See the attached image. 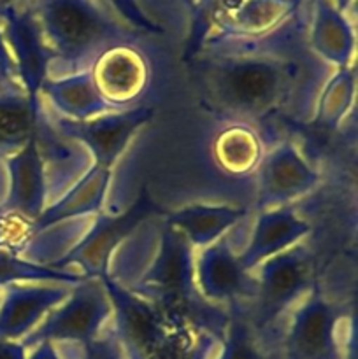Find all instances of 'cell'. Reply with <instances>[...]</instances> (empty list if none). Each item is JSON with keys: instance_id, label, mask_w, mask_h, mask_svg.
Instances as JSON below:
<instances>
[{"instance_id": "6da1fadb", "label": "cell", "mask_w": 358, "mask_h": 359, "mask_svg": "<svg viewBox=\"0 0 358 359\" xmlns=\"http://www.w3.org/2000/svg\"><path fill=\"white\" fill-rule=\"evenodd\" d=\"M309 7L258 37H206L185 55L202 105L218 121L248 123L270 135L281 121L312 123L332 72L307 42Z\"/></svg>"}, {"instance_id": "8fae6325", "label": "cell", "mask_w": 358, "mask_h": 359, "mask_svg": "<svg viewBox=\"0 0 358 359\" xmlns=\"http://www.w3.org/2000/svg\"><path fill=\"white\" fill-rule=\"evenodd\" d=\"M319 174L291 140H277L267 147L256 170L255 209H276L314 191Z\"/></svg>"}, {"instance_id": "4fadbf2b", "label": "cell", "mask_w": 358, "mask_h": 359, "mask_svg": "<svg viewBox=\"0 0 358 359\" xmlns=\"http://www.w3.org/2000/svg\"><path fill=\"white\" fill-rule=\"evenodd\" d=\"M195 283L200 297L213 305L251 304L256 294L255 276L242 269L239 252L232 248L230 231L195 256Z\"/></svg>"}, {"instance_id": "d590c367", "label": "cell", "mask_w": 358, "mask_h": 359, "mask_svg": "<svg viewBox=\"0 0 358 359\" xmlns=\"http://www.w3.org/2000/svg\"><path fill=\"white\" fill-rule=\"evenodd\" d=\"M311 2H312V0H304L305 6H309ZM332 2L336 4V6L339 7L340 11H344V13H350L351 7L354 6V0H332Z\"/></svg>"}, {"instance_id": "9c48e42d", "label": "cell", "mask_w": 358, "mask_h": 359, "mask_svg": "<svg viewBox=\"0 0 358 359\" xmlns=\"http://www.w3.org/2000/svg\"><path fill=\"white\" fill-rule=\"evenodd\" d=\"M98 279L104 284L105 293L111 302L112 318L109 330L114 335L123 358L147 359L168 332L172 323L181 318L167 314L151 305L150 302L130 293L116 280H112L107 273Z\"/></svg>"}, {"instance_id": "7c38bea8", "label": "cell", "mask_w": 358, "mask_h": 359, "mask_svg": "<svg viewBox=\"0 0 358 359\" xmlns=\"http://www.w3.org/2000/svg\"><path fill=\"white\" fill-rule=\"evenodd\" d=\"M4 37L16 65L18 81L30 102L37 104L39 90L49 77L51 53L32 6H7L0 20Z\"/></svg>"}, {"instance_id": "44dd1931", "label": "cell", "mask_w": 358, "mask_h": 359, "mask_svg": "<svg viewBox=\"0 0 358 359\" xmlns=\"http://www.w3.org/2000/svg\"><path fill=\"white\" fill-rule=\"evenodd\" d=\"M216 359H284L283 333L258 330L251 321L248 302H235L227 307Z\"/></svg>"}, {"instance_id": "5bb4252c", "label": "cell", "mask_w": 358, "mask_h": 359, "mask_svg": "<svg viewBox=\"0 0 358 359\" xmlns=\"http://www.w3.org/2000/svg\"><path fill=\"white\" fill-rule=\"evenodd\" d=\"M63 283H14L0 302V340L21 342L70 293Z\"/></svg>"}, {"instance_id": "4dcf8cb0", "label": "cell", "mask_w": 358, "mask_h": 359, "mask_svg": "<svg viewBox=\"0 0 358 359\" xmlns=\"http://www.w3.org/2000/svg\"><path fill=\"white\" fill-rule=\"evenodd\" d=\"M67 353L65 359H125L109 326L100 337L84 346H67Z\"/></svg>"}, {"instance_id": "d4e9b609", "label": "cell", "mask_w": 358, "mask_h": 359, "mask_svg": "<svg viewBox=\"0 0 358 359\" xmlns=\"http://www.w3.org/2000/svg\"><path fill=\"white\" fill-rule=\"evenodd\" d=\"M37 107L39 102H30L20 83L0 88V161L18 153L34 135Z\"/></svg>"}, {"instance_id": "d6986e66", "label": "cell", "mask_w": 358, "mask_h": 359, "mask_svg": "<svg viewBox=\"0 0 358 359\" xmlns=\"http://www.w3.org/2000/svg\"><path fill=\"white\" fill-rule=\"evenodd\" d=\"M269 142L248 123L220 121L211 140V158L218 170L230 179L256 174Z\"/></svg>"}, {"instance_id": "5b68a950", "label": "cell", "mask_w": 358, "mask_h": 359, "mask_svg": "<svg viewBox=\"0 0 358 359\" xmlns=\"http://www.w3.org/2000/svg\"><path fill=\"white\" fill-rule=\"evenodd\" d=\"M112 318V307L98 277H86L70 287V293L53 309L37 328L21 340L32 349L41 342L84 346L105 332Z\"/></svg>"}, {"instance_id": "4316f807", "label": "cell", "mask_w": 358, "mask_h": 359, "mask_svg": "<svg viewBox=\"0 0 358 359\" xmlns=\"http://www.w3.org/2000/svg\"><path fill=\"white\" fill-rule=\"evenodd\" d=\"M354 95H357L354 63L336 69L319 91L312 123H318L326 130L339 128L353 109Z\"/></svg>"}, {"instance_id": "f1b7e54d", "label": "cell", "mask_w": 358, "mask_h": 359, "mask_svg": "<svg viewBox=\"0 0 358 359\" xmlns=\"http://www.w3.org/2000/svg\"><path fill=\"white\" fill-rule=\"evenodd\" d=\"M139 9L164 30V34H188L195 0H135Z\"/></svg>"}, {"instance_id": "277c9868", "label": "cell", "mask_w": 358, "mask_h": 359, "mask_svg": "<svg viewBox=\"0 0 358 359\" xmlns=\"http://www.w3.org/2000/svg\"><path fill=\"white\" fill-rule=\"evenodd\" d=\"M251 273L256 279V294L249 304L253 325L262 332L283 333L288 314L316 286L311 249L298 242L260 263Z\"/></svg>"}, {"instance_id": "484cf974", "label": "cell", "mask_w": 358, "mask_h": 359, "mask_svg": "<svg viewBox=\"0 0 358 359\" xmlns=\"http://www.w3.org/2000/svg\"><path fill=\"white\" fill-rule=\"evenodd\" d=\"M221 335L206 325L181 318L172 323L147 359H216Z\"/></svg>"}, {"instance_id": "e0dca14e", "label": "cell", "mask_w": 358, "mask_h": 359, "mask_svg": "<svg viewBox=\"0 0 358 359\" xmlns=\"http://www.w3.org/2000/svg\"><path fill=\"white\" fill-rule=\"evenodd\" d=\"M307 42L311 51L332 69L353 65L357 35L353 21L332 0L309 4Z\"/></svg>"}, {"instance_id": "8d00e7d4", "label": "cell", "mask_w": 358, "mask_h": 359, "mask_svg": "<svg viewBox=\"0 0 358 359\" xmlns=\"http://www.w3.org/2000/svg\"><path fill=\"white\" fill-rule=\"evenodd\" d=\"M7 6H34L37 0H2Z\"/></svg>"}, {"instance_id": "e575fe53", "label": "cell", "mask_w": 358, "mask_h": 359, "mask_svg": "<svg viewBox=\"0 0 358 359\" xmlns=\"http://www.w3.org/2000/svg\"><path fill=\"white\" fill-rule=\"evenodd\" d=\"M27 347L21 342L0 340V359H27Z\"/></svg>"}, {"instance_id": "ffe728a7", "label": "cell", "mask_w": 358, "mask_h": 359, "mask_svg": "<svg viewBox=\"0 0 358 359\" xmlns=\"http://www.w3.org/2000/svg\"><path fill=\"white\" fill-rule=\"evenodd\" d=\"M109 184H111V170L91 165L83 177L77 179L56 202L46 207L39 219L28 224V235L65 221L93 217L100 214L107 198Z\"/></svg>"}, {"instance_id": "f546056e", "label": "cell", "mask_w": 358, "mask_h": 359, "mask_svg": "<svg viewBox=\"0 0 358 359\" xmlns=\"http://www.w3.org/2000/svg\"><path fill=\"white\" fill-rule=\"evenodd\" d=\"M242 0H195L192 11V20H190L188 34H186V49L185 55L199 46L204 35L211 28V25L218 20V18L225 16L230 13L232 9L241 4Z\"/></svg>"}, {"instance_id": "83f0119b", "label": "cell", "mask_w": 358, "mask_h": 359, "mask_svg": "<svg viewBox=\"0 0 358 359\" xmlns=\"http://www.w3.org/2000/svg\"><path fill=\"white\" fill-rule=\"evenodd\" d=\"M84 279L86 276L81 272L39 265L14 255L9 249L0 248V290L14 283H63L76 286Z\"/></svg>"}, {"instance_id": "ba28073f", "label": "cell", "mask_w": 358, "mask_h": 359, "mask_svg": "<svg viewBox=\"0 0 358 359\" xmlns=\"http://www.w3.org/2000/svg\"><path fill=\"white\" fill-rule=\"evenodd\" d=\"M48 116L53 126L63 137L74 140L88 151L93 165L112 170L137 132L151 121L154 109L147 105H137L126 111L105 112L84 121H72L55 114Z\"/></svg>"}, {"instance_id": "1f68e13d", "label": "cell", "mask_w": 358, "mask_h": 359, "mask_svg": "<svg viewBox=\"0 0 358 359\" xmlns=\"http://www.w3.org/2000/svg\"><path fill=\"white\" fill-rule=\"evenodd\" d=\"M107 2L116 13L119 14L123 21L130 25L135 30L142 32L146 35H165L161 28H158L142 11L139 9L135 0H104Z\"/></svg>"}, {"instance_id": "ac0fdd59", "label": "cell", "mask_w": 358, "mask_h": 359, "mask_svg": "<svg viewBox=\"0 0 358 359\" xmlns=\"http://www.w3.org/2000/svg\"><path fill=\"white\" fill-rule=\"evenodd\" d=\"M309 231L311 223L302 219L290 205L260 210L248 245L239 252V262L246 272H253L265 259L302 242Z\"/></svg>"}, {"instance_id": "d6a6232c", "label": "cell", "mask_w": 358, "mask_h": 359, "mask_svg": "<svg viewBox=\"0 0 358 359\" xmlns=\"http://www.w3.org/2000/svg\"><path fill=\"white\" fill-rule=\"evenodd\" d=\"M13 83H20V81H18L16 65H14L13 55H11L9 46L4 37L2 25H0V88Z\"/></svg>"}, {"instance_id": "836d02e7", "label": "cell", "mask_w": 358, "mask_h": 359, "mask_svg": "<svg viewBox=\"0 0 358 359\" xmlns=\"http://www.w3.org/2000/svg\"><path fill=\"white\" fill-rule=\"evenodd\" d=\"M28 351L30 353L27 354V359H65L58 351V346L51 342H41Z\"/></svg>"}, {"instance_id": "cb8c5ba5", "label": "cell", "mask_w": 358, "mask_h": 359, "mask_svg": "<svg viewBox=\"0 0 358 359\" xmlns=\"http://www.w3.org/2000/svg\"><path fill=\"white\" fill-rule=\"evenodd\" d=\"M39 97L46 98L55 116L84 121L105 112H114L95 88L90 70L63 77H48L39 90Z\"/></svg>"}, {"instance_id": "7402d4cb", "label": "cell", "mask_w": 358, "mask_h": 359, "mask_svg": "<svg viewBox=\"0 0 358 359\" xmlns=\"http://www.w3.org/2000/svg\"><path fill=\"white\" fill-rule=\"evenodd\" d=\"M302 6L304 0H242L235 9L214 21L204 39L258 37L269 34L283 25L291 14L297 13Z\"/></svg>"}, {"instance_id": "2e32d148", "label": "cell", "mask_w": 358, "mask_h": 359, "mask_svg": "<svg viewBox=\"0 0 358 359\" xmlns=\"http://www.w3.org/2000/svg\"><path fill=\"white\" fill-rule=\"evenodd\" d=\"M35 139L44 163L48 205H51L77 179L86 174L88 168L93 165V160L83 146L63 137L53 126L48 112L44 111L42 98L39 100L35 114Z\"/></svg>"}, {"instance_id": "30bf717a", "label": "cell", "mask_w": 358, "mask_h": 359, "mask_svg": "<svg viewBox=\"0 0 358 359\" xmlns=\"http://www.w3.org/2000/svg\"><path fill=\"white\" fill-rule=\"evenodd\" d=\"M144 41L111 46L88 69L95 88L112 111L137 107L150 91L151 60Z\"/></svg>"}, {"instance_id": "3957f363", "label": "cell", "mask_w": 358, "mask_h": 359, "mask_svg": "<svg viewBox=\"0 0 358 359\" xmlns=\"http://www.w3.org/2000/svg\"><path fill=\"white\" fill-rule=\"evenodd\" d=\"M32 7L51 53L49 77L84 72L111 46L151 37L104 0H37Z\"/></svg>"}, {"instance_id": "7a4b0ae2", "label": "cell", "mask_w": 358, "mask_h": 359, "mask_svg": "<svg viewBox=\"0 0 358 359\" xmlns=\"http://www.w3.org/2000/svg\"><path fill=\"white\" fill-rule=\"evenodd\" d=\"M107 276L171 316L206 325L223 337L227 311L204 300L195 283V249L165 221H144L112 255Z\"/></svg>"}, {"instance_id": "8992f818", "label": "cell", "mask_w": 358, "mask_h": 359, "mask_svg": "<svg viewBox=\"0 0 358 359\" xmlns=\"http://www.w3.org/2000/svg\"><path fill=\"white\" fill-rule=\"evenodd\" d=\"M161 212L164 210L154 203V200L147 193H140L139 198L128 209H125L123 214H97L84 237L60 262H56L53 269L67 270L69 266L76 265L86 277L105 276L116 249L144 221Z\"/></svg>"}, {"instance_id": "603a6c76", "label": "cell", "mask_w": 358, "mask_h": 359, "mask_svg": "<svg viewBox=\"0 0 358 359\" xmlns=\"http://www.w3.org/2000/svg\"><path fill=\"white\" fill-rule=\"evenodd\" d=\"M248 212V207L193 203L164 214V217L190 242L193 249H204L234 230Z\"/></svg>"}, {"instance_id": "9a60e30c", "label": "cell", "mask_w": 358, "mask_h": 359, "mask_svg": "<svg viewBox=\"0 0 358 359\" xmlns=\"http://www.w3.org/2000/svg\"><path fill=\"white\" fill-rule=\"evenodd\" d=\"M4 167L7 174V191L0 205V214L16 216L32 224L48 207V184L35 130L18 153L4 160Z\"/></svg>"}, {"instance_id": "52a82bcc", "label": "cell", "mask_w": 358, "mask_h": 359, "mask_svg": "<svg viewBox=\"0 0 358 359\" xmlns=\"http://www.w3.org/2000/svg\"><path fill=\"white\" fill-rule=\"evenodd\" d=\"M340 312L318 286L312 287L284 321V359H347L339 335Z\"/></svg>"}, {"instance_id": "f35d334b", "label": "cell", "mask_w": 358, "mask_h": 359, "mask_svg": "<svg viewBox=\"0 0 358 359\" xmlns=\"http://www.w3.org/2000/svg\"><path fill=\"white\" fill-rule=\"evenodd\" d=\"M0 302H2V290H0Z\"/></svg>"}, {"instance_id": "74e56055", "label": "cell", "mask_w": 358, "mask_h": 359, "mask_svg": "<svg viewBox=\"0 0 358 359\" xmlns=\"http://www.w3.org/2000/svg\"><path fill=\"white\" fill-rule=\"evenodd\" d=\"M6 7H7V4H4L2 0H0V20H2V16H4V11H6Z\"/></svg>"}]
</instances>
